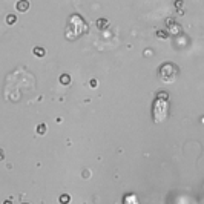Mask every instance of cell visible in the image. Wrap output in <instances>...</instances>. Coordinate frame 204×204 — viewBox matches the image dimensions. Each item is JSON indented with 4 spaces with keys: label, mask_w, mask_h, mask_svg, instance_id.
<instances>
[{
    "label": "cell",
    "mask_w": 204,
    "mask_h": 204,
    "mask_svg": "<svg viewBox=\"0 0 204 204\" xmlns=\"http://www.w3.org/2000/svg\"><path fill=\"white\" fill-rule=\"evenodd\" d=\"M17 22V17L14 16V14H9V16H6V23L8 25H14Z\"/></svg>",
    "instance_id": "8992f818"
},
{
    "label": "cell",
    "mask_w": 204,
    "mask_h": 204,
    "mask_svg": "<svg viewBox=\"0 0 204 204\" xmlns=\"http://www.w3.org/2000/svg\"><path fill=\"white\" fill-rule=\"evenodd\" d=\"M175 6H177L178 9H181V6H183V0H177V2H175Z\"/></svg>",
    "instance_id": "7c38bea8"
},
{
    "label": "cell",
    "mask_w": 204,
    "mask_h": 204,
    "mask_svg": "<svg viewBox=\"0 0 204 204\" xmlns=\"http://www.w3.org/2000/svg\"><path fill=\"white\" fill-rule=\"evenodd\" d=\"M157 37L158 38H167L169 37V34H167L166 31H158V32H157Z\"/></svg>",
    "instance_id": "30bf717a"
},
{
    "label": "cell",
    "mask_w": 204,
    "mask_h": 204,
    "mask_svg": "<svg viewBox=\"0 0 204 204\" xmlns=\"http://www.w3.org/2000/svg\"><path fill=\"white\" fill-rule=\"evenodd\" d=\"M16 8H17L19 12H26V11L29 9V2H28V0H19V2L16 3Z\"/></svg>",
    "instance_id": "3957f363"
},
{
    "label": "cell",
    "mask_w": 204,
    "mask_h": 204,
    "mask_svg": "<svg viewBox=\"0 0 204 204\" xmlns=\"http://www.w3.org/2000/svg\"><path fill=\"white\" fill-rule=\"evenodd\" d=\"M157 98H161V100H169V94L166 91H161V92L157 94Z\"/></svg>",
    "instance_id": "ba28073f"
},
{
    "label": "cell",
    "mask_w": 204,
    "mask_h": 204,
    "mask_svg": "<svg viewBox=\"0 0 204 204\" xmlns=\"http://www.w3.org/2000/svg\"><path fill=\"white\" fill-rule=\"evenodd\" d=\"M60 83H61V85H65V86H66V85H69V83H71V77H69L68 74L60 75Z\"/></svg>",
    "instance_id": "5b68a950"
},
{
    "label": "cell",
    "mask_w": 204,
    "mask_h": 204,
    "mask_svg": "<svg viewBox=\"0 0 204 204\" xmlns=\"http://www.w3.org/2000/svg\"><path fill=\"white\" fill-rule=\"evenodd\" d=\"M69 195H61L60 197V203H63V204H66V203H69Z\"/></svg>",
    "instance_id": "8fae6325"
},
{
    "label": "cell",
    "mask_w": 204,
    "mask_h": 204,
    "mask_svg": "<svg viewBox=\"0 0 204 204\" xmlns=\"http://www.w3.org/2000/svg\"><path fill=\"white\" fill-rule=\"evenodd\" d=\"M177 75H178V66H177L175 63L166 61V63H163V65L158 68V77H160V80L164 81V83L175 81Z\"/></svg>",
    "instance_id": "6da1fadb"
},
{
    "label": "cell",
    "mask_w": 204,
    "mask_h": 204,
    "mask_svg": "<svg viewBox=\"0 0 204 204\" xmlns=\"http://www.w3.org/2000/svg\"><path fill=\"white\" fill-rule=\"evenodd\" d=\"M45 132H46V126H45V124H38L37 126V134L45 135Z\"/></svg>",
    "instance_id": "9c48e42d"
},
{
    "label": "cell",
    "mask_w": 204,
    "mask_h": 204,
    "mask_svg": "<svg viewBox=\"0 0 204 204\" xmlns=\"http://www.w3.org/2000/svg\"><path fill=\"white\" fill-rule=\"evenodd\" d=\"M95 25H97V28L103 29V28L108 25V20H106V19H100V20H97V23H95Z\"/></svg>",
    "instance_id": "52a82bcc"
},
{
    "label": "cell",
    "mask_w": 204,
    "mask_h": 204,
    "mask_svg": "<svg viewBox=\"0 0 204 204\" xmlns=\"http://www.w3.org/2000/svg\"><path fill=\"white\" fill-rule=\"evenodd\" d=\"M91 86H92V88H97V80H95V78L91 80Z\"/></svg>",
    "instance_id": "4fadbf2b"
},
{
    "label": "cell",
    "mask_w": 204,
    "mask_h": 204,
    "mask_svg": "<svg viewBox=\"0 0 204 204\" xmlns=\"http://www.w3.org/2000/svg\"><path fill=\"white\" fill-rule=\"evenodd\" d=\"M152 115H153V120H155L157 123H158V121H163L167 115V100L157 98L155 103H153Z\"/></svg>",
    "instance_id": "7a4b0ae2"
},
{
    "label": "cell",
    "mask_w": 204,
    "mask_h": 204,
    "mask_svg": "<svg viewBox=\"0 0 204 204\" xmlns=\"http://www.w3.org/2000/svg\"><path fill=\"white\" fill-rule=\"evenodd\" d=\"M32 52H34V56H37L38 58H43L45 54H46V51H45L43 48H40V46H36V48L32 49Z\"/></svg>",
    "instance_id": "277c9868"
}]
</instances>
